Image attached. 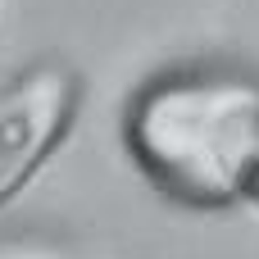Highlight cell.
<instances>
[{
	"mask_svg": "<svg viewBox=\"0 0 259 259\" xmlns=\"http://www.w3.org/2000/svg\"><path fill=\"white\" fill-rule=\"evenodd\" d=\"M132 164L196 209L259 214V87L228 73H159L123 109Z\"/></svg>",
	"mask_w": 259,
	"mask_h": 259,
	"instance_id": "1",
	"label": "cell"
},
{
	"mask_svg": "<svg viewBox=\"0 0 259 259\" xmlns=\"http://www.w3.org/2000/svg\"><path fill=\"white\" fill-rule=\"evenodd\" d=\"M87 105V77L55 59L0 91V209H9L64 150Z\"/></svg>",
	"mask_w": 259,
	"mask_h": 259,
	"instance_id": "2",
	"label": "cell"
}]
</instances>
